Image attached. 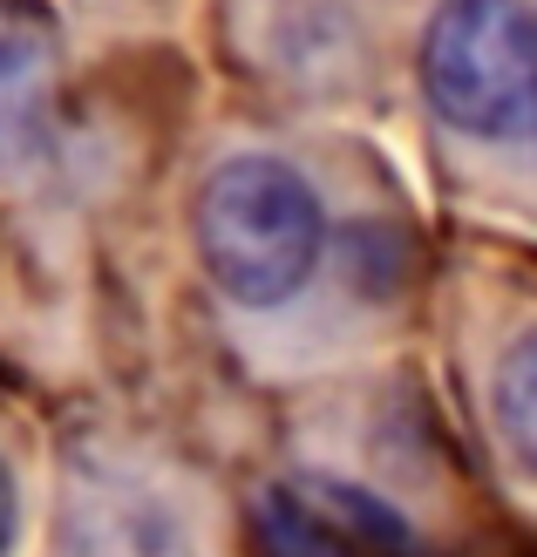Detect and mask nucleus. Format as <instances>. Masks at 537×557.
I'll list each match as a JSON object with an SVG mask.
<instances>
[{
  "instance_id": "obj_1",
  "label": "nucleus",
  "mask_w": 537,
  "mask_h": 557,
  "mask_svg": "<svg viewBox=\"0 0 537 557\" xmlns=\"http://www.w3.org/2000/svg\"><path fill=\"white\" fill-rule=\"evenodd\" d=\"M197 259L239 306H279L320 265V198L286 157H232L197 190Z\"/></svg>"
},
{
  "instance_id": "obj_2",
  "label": "nucleus",
  "mask_w": 537,
  "mask_h": 557,
  "mask_svg": "<svg viewBox=\"0 0 537 557\" xmlns=\"http://www.w3.org/2000/svg\"><path fill=\"white\" fill-rule=\"evenodd\" d=\"M422 96L442 123L484 144L537 136V8L530 0H442L422 27Z\"/></svg>"
},
{
  "instance_id": "obj_3",
  "label": "nucleus",
  "mask_w": 537,
  "mask_h": 557,
  "mask_svg": "<svg viewBox=\"0 0 537 557\" xmlns=\"http://www.w3.org/2000/svg\"><path fill=\"white\" fill-rule=\"evenodd\" d=\"M266 557H422L415 523L341 476H279L259 490Z\"/></svg>"
},
{
  "instance_id": "obj_4",
  "label": "nucleus",
  "mask_w": 537,
  "mask_h": 557,
  "mask_svg": "<svg viewBox=\"0 0 537 557\" xmlns=\"http://www.w3.org/2000/svg\"><path fill=\"white\" fill-rule=\"evenodd\" d=\"M54 557H205L191 544L171 504H157L136 483H96L69 510V531Z\"/></svg>"
},
{
  "instance_id": "obj_5",
  "label": "nucleus",
  "mask_w": 537,
  "mask_h": 557,
  "mask_svg": "<svg viewBox=\"0 0 537 557\" xmlns=\"http://www.w3.org/2000/svg\"><path fill=\"white\" fill-rule=\"evenodd\" d=\"M497 429L511 442V456L537 476V326L497 360Z\"/></svg>"
}]
</instances>
